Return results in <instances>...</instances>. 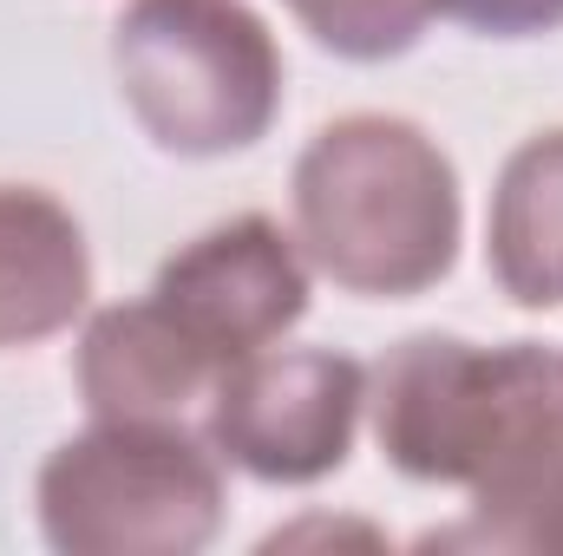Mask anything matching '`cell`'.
Wrapping results in <instances>:
<instances>
[{
	"instance_id": "6da1fadb",
	"label": "cell",
	"mask_w": 563,
	"mask_h": 556,
	"mask_svg": "<svg viewBox=\"0 0 563 556\" xmlns=\"http://www.w3.org/2000/svg\"><path fill=\"white\" fill-rule=\"evenodd\" d=\"M288 203L308 269L341 294L413 301L459 263V170L439 138L400 112L328 119L295 157Z\"/></svg>"
},
{
	"instance_id": "7c38bea8",
	"label": "cell",
	"mask_w": 563,
	"mask_h": 556,
	"mask_svg": "<svg viewBox=\"0 0 563 556\" xmlns=\"http://www.w3.org/2000/svg\"><path fill=\"white\" fill-rule=\"evenodd\" d=\"M432 13H445L485 40H544L563 26V0H432Z\"/></svg>"
},
{
	"instance_id": "4fadbf2b",
	"label": "cell",
	"mask_w": 563,
	"mask_h": 556,
	"mask_svg": "<svg viewBox=\"0 0 563 556\" xmlns=\"http://www.w3.org/2000/svg\"><path fill=\"white\" fill-rule=\"evenodd\" d=\"M295 537H334V544H341V537H361V544H374V551L387 544V537H380V531H367V524H328V518H308V524H295V531L263 537V551H288Z\"/></svg>"
},
{
	"instance_id": "7a4b0ae2",
	"label": "cell",
	"mask_w": 563,
	"mask_h": 556,
	"mask_svg": "<svg viewBox=\"0 0 563 556\" xmlns=\"http://www.w3.org/2000/svg\"><path fill=\"white\" fill-rule=\"evenodd\" d=\"M112 79L164 157H236L282 119V46L250 0H125Z\"/></svg>"
},
{
	"instance_id": "9c48e42d",
	"label": "cell",
	"mask_w": 563,
	"mask_h": 556,
	"mask_svg": "<svg viewBox=\"0 0 563 556\" xmlns=\"http://www.w3.org/2000/svg\"><path fill=\"white\" fill-rule=\"evenodd\" d=\"M485 269L525 314L563 308V125L531 132L498 164L485 210Z\"/></svg>"
},
{
	"instance_id": "8992f818",
	"label": "cell",
	"mask_w": 563,
	"mask_h": 556,
	"mask_svg": "<svg viewBox=\"0 0 563 556\" xmlns=\"http://www.w3.org/2000/svg\"><path fill=\"white\" fill-rule=\"evenodd\" d=\"M144 294L223 374L230 360L263 354L301 327V314L314 301V269H308L295 230H282L263 210H243V216H223L203 236H190L177 256H164V269L151 276Z\"/></svg>"
},
{
	"instance_id": "30bf717a",
	"label": "cell",
	"mask_w": 563,
	"mask_h": 556,
	"mask_svg": "<svg viewBox=\"0 0 563 556\" xmlns=\"http://www.w3.org/2000/svg\"><path fill=\"white\" fill-rule=\"evenodd\" d=\"M465 498H472V524L426 544L563 556V387L531 413V425L505 445V458Z\"/></svg>"
},
{
	"instance_id": "8fae6325",
	"label": "cell",
	"mask_w": 563,
	"mask_h": 556,
	"mask_svg": "<svg viewBox=\"0 0 563 556\" xmlns=\"http://www.w3.org/2000/svg\"><path fill=\"white\" fill-rule=\"evenodd\" d=\"M308 40L347 66L407 59L432 26V0H288Z\"/></svg>"
},
{
	"instance_id": "ba28073f",
	"label": "cell",
	"mask_w": 563,
	"mask_h": 556,
	"mask_svg": "<svg viewBox=\"0 0 563 556\" xmlns=\"http://www.w3.org/2000/svg\"><path fill=\"white\" fill-rule=\"evenodd\" d=\"M92 308L79 216L40 184H0V354L66 334Z\"/></svg>"
},
{
	"instance_id": "5b68a950",
	"label": "cell",
	"mask_w": 563,
	"mask_h": 556,
	"mask_svg": "<svg viewBox=\"0 0 563 556\" xmlns=\"http://www.w3.org/2000/svg\"><path fill=\"white\" fill-rule=\"evenodd\" d=\"M367 419V367L341 347H263L217 374L203 438L256 485H321L347 465Z\"/></svg>"
},
{
	"instance_id": "3957f363",
	"label": "cell",
	"mask_w": 563,
	"mask_h": 556,
	"mask_svg": "<svg viewBox=\"0 0 563 556\" xmlns=\"http://www.w3.org/2000/svg\"><path fill=\"white\" fill-rule=\"evenodd\" d=\"M223 504V458L184 419H92L33 478L40 537L59 556H197Z\"/></svg>"
},
{
	"instance_id": "277c9868",
	"label": "cell",
	"mask_w": 563,
	"mask_h": 556,
	"mask_svg": "<svg viewBox=\"0 0 563 556\" xmlns=\"http://www.w3.org/2000/svg\"><path fill=\"white\" fill-rule=\"evenodd\" d=\"M558 387L563 354L538 341L478 347L459 334H407L367 367V425L400 478L472 491Z\"/></svg>"
},
{
	"instance_id": "52a82bcc",
	"label": "cell",
	"mask_w": 563,
	"mask_h": 556,
	"mask_svg": "<svg viewBox=\"0 0 563 556\" xmlns=\"http://www.w3.org/2000/svg\"><path fill=\"white\" fill-rule=\"evenodd\" d=\"M73 387L92 419H184L197 400H210L217 367L144 294V301H112L86 314Z\"/></svg>"
}]
</instances>
